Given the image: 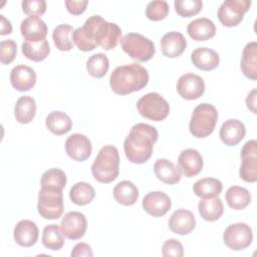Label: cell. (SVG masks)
<instances>
[{"mask_svg": "<svg viewBox=\"0 0 257 257\" xmlns=\"http://www.w3.org/2000/svg\"><path fill=\"white\" fill-rule=\"evenodd\" d=\"M72 39L81 51H90L96 46L110 50L120 41L121 29L117 24L107 22L99 15H92L85 20L82 27L74 29Z\"/></svg>", "mask_w": 257, "mask_h": 257, "instance_id": "1", "label": "cell"}, {"mask_svg": "<svg viewBox=\"0 0 257 257\" xmlns=\"http://www.w3.org/2000/svg\"><path fill=\"white\" fill-rule=\"evenodd\" d=\"M158 137L155 126L144 122L135 124L123 142V151L127 160L134 164L146 163L153 154Z\"/></svg>", "mask_w": 257, "mask_h": 257, "instance_id": "2", "label": "cell"}, {"mask_svg": "<svg viewBox=\"0 0 257 257\" xmlns=\"http://www.w3.org/2000/svg\"><path fill=\"white\" fill-rule=\"evenodd\" d=\"M149 82L148 70L138 63L117 66L109 76L111 90L119 95H126L143 89Z\"/></svg>", "mask_w": 257, "mask_h": 257, "instance_id": "3", "label": "cell"}, {"mask_svg": "<svg viewBox=\"0 0 257 257\" xmlns=\"http://www.w3.org/2000/svg\"><path fill=\"white\" fill-rule=\"evenodd\" d=\"M119 173V155L114 146L102 147L91 165L93 178L102 184L114 181Z\"/></svg>", "mask_w": 257, "mask_h": 257, "instance_id": "4", "label": "cell"}, {"mask_svg": "<svg viewBox=\"0 0 257 257\" xmlns=\"http://www.w3.org/2000/svg\"><path fill=\"white\" fill-rule=\"evenodd\" d=\"M217 120L218 111L213 104L206 102L198 104L193 110L189 123L190 133L198 139L206 138L214 132Z\"/></svg>", "mask_w": 257, "mask_h": 257, "instance_id": "5", "label": "cell"}, {"mask_svg": "<svg viewBox=\"0 0 257 257\" xmlns=\"http://www.w3.org/2000/svg\"><path fill=\"white\" fill-rule=\"evenodd\" d=\"M63 193L61 189L41 187L38 193L37 210L39 215L48 220H55L63 213Z\"/></svg>", "mask_w": 257, "mask_h": 257, "instance_id": "6", "label": "cell"}, {"mask_svg": "<svg viewBox=\"0 0 257 257\" xmlns=\"http://www.w3.org/2000/svg\"><path fill=\"white\" fill-rule=\"evenodd\" d=\"M120 45L131 58L141 62L152 59L156 52L154 42L140 33L131 32L125 34L120 39Z\"/></svg>", "mask_w": 257, "mask_h": 257, "instance_id": "7", "label": "cell"}, {"mask_svg": "<svg viewBox=\"0 0 257 257\" xmlns=\"http://www.w3.org/2000/svg\"><path fill=\"white\" fill-rule=\"evenodd\" d=\"M140 114L154 121L164 120L170 112L168 101L158 92H149L143 95L137 102Z\"/></svg>", "mask_w": 257, "mask_h": 257, "instance_id": "8", "label": "cell"}, {"mask_svg": "<svg viewBox=\"0 0 257 257\" xmlns=\"http://www.w3.org/2000/svg\"><path fill=\"white\" fill-rule=\"evenodd\" d=\"M250 6V0H226L218 8V19L226 27L236 26L243 20Z\"/></svg>", "mask_w": 257, "mask_h": 257, "instance_id": "9", "label": "cell"}, {"mask_svg": "<svg viewBox=\"0 0 257 257\" xmlns=\"http://www.w3.org/2000/svg\"><path fill=\"white\" fill-rule=\"evenodd\" d=\"M253 240V232L246 223L229 225L223 234L224 244L231 250L240 251L250 246Z\"/></svg>", "mask_w": 257, "mask_h": 257, "instance_id": "10", "label": "cell"}, {"mask_svg": "<svg viewBox=\"0 0 257 257\" xmlns=\"http://www.w3.org/2000/svg\"><path fill=\"white\" fill-rule=\"evenodd\" d=\"M242 164L239 170L240 178L247 183L257 181V142L250 140L241 150Z\"/></svg>", "mask_w": 257, "mask_h": 257, "instance_id": "11", "label": "cell"}, {"mask_svg": "<svg viewBox=\"0 0 257 257\" xmlns=\"http://www.w3.org/2000/svg\"><path fill=\"white\" fill-rule=\"evenodd\" d=\"M177 91L184 99H197L201 97L205 91V81L198 74L185 73L178 79Z\"/></svg>", "mask_w": 257, "mask_h": 257, "instance_id": "12", "label": "cell"}, {"mask_svg": "<svg viewBox=\"0 0 257 257\" xmlns=\"http://www.w3.org/2000/svg\"><path fill=\"white\" fill-rule=\"evenodd\" d=\"M87 221L85 216L77 211H71L64 215L60 222V229L64 237L70 240H78L85 234Z\"/></svg>", "mask_w": 257, "mask_h": 257, "instance_id": "13", "label": "cell"}, {"mask_svg": "<svg viewBox=\"0 0 257 257\" xmlns=\"http://www.w3.org/2000/svg\"><path fill=\"white\" fill-rule=\"evenodd\" d=\"M92 147L89 139L81 134H73L65 141L67 156L76 162H83L91 155Z\"/></svg>", "mask_w": 257, "mask_h": 257, "instance_id": "14", "label": "cell"}, {"mask_svg": "<svg viewBox=\"0 0 257 257\" xmlns=\"http://www.w3.org/2000/svg\"><path fill=\"white\" fill-rule=\"evenodd\" d=\"M142 206L145 212H147L149 215L159 218L167 214L172 207V202L166 193L155 191L148 193L144 197Z\"/></svg>", "mask_w": 257, "mask_h": 257, "instance_id": "15", "label": "cell"}, {"mask_svg": "<svg viewBox=\"0 0 257 257\" xmlns=\"http://www.w3.org/2000/svg\"><path fill=\"white\" fill-rule=\"evenodd\" d=\"M20 32L26 41L38 42L45 39L47 25L39 16H28L21 21Z\"/></svg>", "mask_w": 257, "mask_h": 257, "instance_id": "16", "label": "cell"}, {"mask_svg": "<svg viewBox=\"0 0 257 257\" xmlns=\"http://www.w3.org/2000/svg\"><path fill=\"white\" fill-rule=\"evenodd\" d=\"M203 158L195 149H186L181 152L178 158V165L181 173L187 178L197 176L203 169Z\"/></svg>", "mask_w": 257, "mask_h": 257, "instance_id": "17", "label": "cell"}, {"mask_svg": "<svg viewBox=\"0 0 257 257\" xmlns=\"http://www.w3.org/2000/svg\"><path fill=\"white\" fill-rule=\"evenodd\" d=\"M10 82L13 88L18 91H28L36 83V73L30 66L19 64L10 72Z\"/></svg>", "mask_w": 257, "mask_h": 257, "instance_id": "18", "label": "cell"}, {"mask_svg": "<svg viewBox=\"0 0 257 257\" xmlns=\"http://www.w3.org/2000/svg\"><path fill=\"white\" fill-rule=\"evenodd\" d=\"M168 225L172 232L179 235H188L195 229L196 219L191 211L179 209L171 215Z\"/></svg>", "mask_w": 257, "mask_h": 257, "instance_id": "19", "label": "cell"}, {"mask_svg": "<svg viewBox=\"0 0 257 257\" xmlns=\"http://www.w3.org/2000/svg\"><path fill=\"white\" fill-rule=\"evenodd\" d=\"M245 134L246 128L244 123L236 118H230L224 121L219 132L221 141L228 147L238 145L244 139Z\"/></svg>", "mask_w": 257, "mask_h": 257, "instance_id": "20", "label": "cell"}, {"mask_svg": "<svg viewBox=\"0 0 257 257\" xmlns=\"http://www.w3.org/2000/svg\"><path fill=\"white\" fill-rule=\"evenodd\" d=\"M38 227L37 225L30 220H21L19 221L13 231V237L15 242L21 247H31L33 246L38 239Z\"/></svg>", "mask_w": 257, "mask_h": 257, "instance_id": "21", "label": "cell"}, {"mask_svg": "<svg viewBox=\"0 0 257 257\" xmlns=\"http://www.w3.org/2000/svg\"><path fill=\"white\" fill-rule=\"evenodd\" d=\"M186 47V38L182 33L178 31L168 32L161 39L162 53L169 58L179 57L183 54Z\"/></svg>", "mask_w": 257, "mask_h": 257, "instance_id": "22", "label": "cell"}, {"mask_svg": "<svg viewBox=\"0 0 257 257\" xmlns=\"http://www.w3.org/2000/svg\"><path fill=\"white\" fill-rule=\"evenodd\" d=\"M187 32L195 41H206L215 36L216 26L208 18H197L188 24Z\"/></svg>", "mask_w": 257, "mask_h": 257, "instance_id": "23", "label": "cell"}, {"mask_svg": "<svg viewBox=\"0 0 257 257\" xmlns=\"http://www.w3.org/2000/svg\"><path fill=\"white\" fill-rule=\"evenodd\" d=\"M191 61L197 68L209 71L218 67L220 57L219 54L211 48L198 47L191 53Z\"/></svg>", "mask_w": 257, "mask_h": 257, "instance_id": "24", "label": "cell"}, {"mask_svg": "<svg viewBox=\"0 0 257 257\" xmlns=\"http://www.w3.org/2000/svg\"><path fill=\"white\" fill-rule=\"evenodd\" d=\"M156 177L168 185H175L181 180V170L168 159H159L154 164Z\"/></svg>", "mask_w": 257, "mask_h": 257, "instance_id": "25", "label": "cell"}, {"mask_svg": "<svg viewBox=\"0 0 257 257\" xmlns=\"http://www.w3.org/2000/svg\"><path fill=\"white\" fill-rule=\"evenodd\" d=\"M240 67L243 74L251 79H257V42L251 41L247 43L242 52Z\"/></svg>", "mask_w": 257, "mask_h": 257, "instance_id": "26", "label": "cell"}, {"mask_svg": "<svg viewBox=\"0 0 257 257\" xmlns=\"http://www.w3.org/2000/svg\"><path fill=\"white\" fill-rule=\"evenodd\" d=\"M113 198L122 206H132L139 199V190L133 182L124 180L114 186Z\"/></svg>", "mask_w": 257, "mask_h": 257, "instance_id": "27", "label": "cell"}, {"mask_svg": "<svg viewBox=\"0 0 257 257\" xmlns=\"http://www.w3.org/2000/svg\"><path fill=\"white\" fill-rule=\"evenodd\" d=\"M36 113V102L32 96L23 95L16 100L14 106V115L19 123H29Z\"/></svg>", "mask_w": 257, "mask_h": 257, "instance_id": "28", "label": "cell"}, {"mask_svg": "<svg viewBox=\"0 0 257 257\" xmlns=\"http://www.w3.org/2000/svg\"><path fill=\"white\" fill-rule=\"evenodd\" d=\"M46 127L56 136L67 134L72 127V120L68 114L63 111H51L45 118Z\"/></svg>", "mask_w": 257, "mask_h": 257, "instance_id": "29", "label": "cell"}, {"mask_svg": "<svg viewBox=\"0 0 257 257\" xmlns=\"http://www.w3.org/2000/svg\"><path fill=\"white\" fill-rule=\"evenodd\" d=\"M198 211L201 217L209 222L217 221L223 214L224 207L220 198L202 199L198 204Z\"/></svg>", "mask_w": 257, "mask_h": 257, "instance_id": "30", "label": "cell"}, {"mask_svg": "<svg viewBox=\"0 0 257 257\" xmlns=\"http://www.w3.org/2000/svg\"><path fill=\"white\" fill-rule=\"evenodd\" d=\"M222 189L223 185L221 181L215 178L200 179L193 186V191L195 195L202 199L218 197L222 192Z\"/></svg>", "mask_w": 257, "mask_h": 257, "instance_id": "31", "label": "cell"}, {"mask_svg": "<svg viewBox=\"0 0 257 257\" xmlns=\"http://www.w3.org/2000/svg\"><path fill=\"white\" fill-rule=\"evenodd\" d=\"M21 50L23 55L32 61L39 62L44 60L49 52H50V46L48 41L45 39L38 41V42H29L24 41L21 46Z\"/></svg>", "mask_w": 257, "mask_h": 257, "instance_id": "32", "label": "cell"}, {"mask_svg": "<svg viewBox=\"0 0 257 257\" xmlns=\"http://www.w3.org/2000/svg\"><path fill=\"white\" fill-rule=\"evenodd\" d=\"M225 199L230 208L234 210H243L250 204L251 195L246 188L232 186L227 190Z\"/></svg>", "mask_w": 257, "mask_h": 257, "instance_id": "33", "label": "cell"}, {"mask_svg": "<svg viewBox=\"0 0 257 257\" xmlns=\"http://www.w3.org/2000/svg\"><path fill=\"white\" fill-rule=\"evenodd\" d=\"M74 29L69 24L57 25L52 32V39L56 48L60 51H69L73 48L72 34Z\"/></svg>", "mask_w": 257, "mask_h": 257, "instance_id": "34", "label": "cell"}, {"mask_svg": "<svg viewBox=\"0 0 257 257\" xmlns=\"http://www.w3.org/2000/svg\"><path fill=\"white\" fill-rule=\"evenodd\" d=\"M95 196V191L91 185L85 182L74 184L69 190V198L71 202L77 206L89 204Z\"/></svg>", "mask_w": 257, "mask_h": 257, "instance_id": "35", "label": "cell"}, {"mask_svg": "<svg viewBox=\"0 0 257 257\" xmlns=\"http://www.w3.org/2000/svg\"><path fill=\"white\" fill-rule=\"evenodd\" d=\"M42 244L45 248L57 251L64 245V235L56 224H50L44 227L42 231Z\"/></svg>", "mask_w": 257, "mask_h": 257, "instance_id": "36", "label": "cell"}, {"mask_svg": "<svg viewBox=\"0 0 257 257\" xmlns=\"http://www.w3.org/2000/svg\"><path fill=\"white\" fill-rule=\"evenodd\" d=\"M109 68V61L105 54L95 53L86 61V70L89 75L95 78L103 77Z\"/></svg>", "mask_w": 257, "mask_h": 257, "instance_id": "37", "label": "cell"}, {"mask_svg": "<svg viewBox=\"0 0 257 257\" xmlns=\"http://www.w3.org/2000/svg\"><path fill=\"white\" fill-rule=\"evenodd\" d=\"M41 187H50L63 190L66 185L65 173L57 168H52L45 171L40 180Z\"/></svg>", "mask_w": 257, "mask_h": 257, "instance_id": "38", "label": "cell"}, {"mask_svg": "<svg viewBox=\"0 0 257 257\" xmlns=\"http://www.w3.org/2000/svg\"><path fill=\"white\" fill-rule=\"evenodd\" d=\"M176 12L182 17H192L197 15L203 6L201 0H176L174 2Z\"/></svg>", "mask_w": 257, "mask_h": 257, "instance_id": "39", "label": "cell"}, {"mask_svg": "<svg viewBox=\"0 0 257 257\" xmlns=\"http://www.w3.org/2000/svg\"><path fill=\"white\" fill-rule=\"evenodd\" d=\"M170 6L165 0H155L149 2L146 8V16L153 21H160L167 17Z\"/></svg>", "mask_w": 257, "mask_h": 257, "instance_id": "40", "label": "cell"}, {"mask_svg": "<svg viewBox=\"0 0 257 257\" xmlns=\"http://www.w3.org/2000/svg\"><path fill=\"white\" fill-rule=\"evenodd\" d=\"M17 53V44L12 39L2 40L0 43V61L2 64L11 63Z\"/></svg>", "mask_w": 257, "mask_h": 257, "instance_id": "41", "label": "cell"}, {"mask_svg": "<svg viewBox=\"0 0 257 257\" xmlns=\"http://www.w3.org/2000/svg\"><path fill=\"white\" fill-rule=\"evenodd\" d=\"M22 11L29 16H41L46 11L44 0H23L21 3Z\"/></svg>", "mask_w": 257, "mask_h": 257, "instance_id": "42", "label": "cell"}, {"mask_svg": "<svg viewBox=\"0 0 257 257\" xmlns=\"http://www.w3.org/2000/svg\"><path fill=\"white\" fill-rule=\"evenodd\" d=\"M162 254L165 257H182L184 255V247L179 240L168 239L162 246Z\"/></svg>", "mask_w": 257, "mask_h": 257, "instance_id": "43", "label": "cell"}, {"mask_svg": "<svg viewBox=\"0 0 257 257\" xmlns=\"http://www.w3.org/2000/svg\"><path fill=\"white\" fill-rule=\"evenodd\" d=\"M88 4L87 0H66L65 1V6L67 11L72 14V15H79L83 13L86 9V6Z\"/></svg>", "mask_w": 257, "mask_h": 257, "instance_id": "44", "label": "cell"}, {"mask_svg": "<svg viewBox=\"0 0 257 257\" xmlns=\"http://www.w3.org/2000/svg\"><path fill=\"white\" fill-rule=\"evenodd\" d=\"M71 257H81V256H85V257H91L93 255L92 250L90 245H88L87 243H77L71 250L70 253Z\"/></svg>", "mask_w": 257, "mask_h": 257, "instance_id": "45", "label": "cell"}, {"mask_svg": "<svg viewBox=\"0 0 257 257\" xmlns=\"http://www.w3.org/2000/svg\"><path fill=\"white\" fill-rule=\"evenodd\" d=\"M246 104L248 109H250L253 113L256 112V88H253L246 97Z\"/></svg>", "mask_w": 257, "mask_h": 257, "instance_id": "46", "label": "cell"}, {"mask_svg": "<svg viewBox=\"0 0 257 257\" xmlns=\"http://www.w3.org/2000/svg\"><path fill=\"white\" fill-rule=\"evenodd\" d=\"M1 23H0V35L10 34L12 32V25L9 20L5 18L4 15H0Z\"/></svg>", "mask_w": 257, "mask_h": 257, "instance_id": "47", "label": "cell"}]
</instances>
